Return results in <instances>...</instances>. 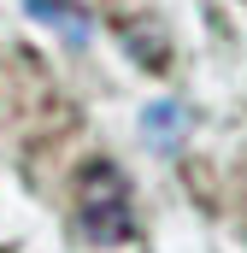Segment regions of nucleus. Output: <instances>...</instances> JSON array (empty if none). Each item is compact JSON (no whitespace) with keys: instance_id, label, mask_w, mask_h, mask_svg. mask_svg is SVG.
<instances>
[{"instance_id":"obj_1","label":"nucleus","mask_w":247,"mask_h":253,"mask_svg":"<svg viewBox=\"0 0 247 253\" xmlns=\"http://www.w3.org/2000/svg\"><path fill=\"white\" fill-rule=\"evenodd\" d=\"M77 212H82V236L88 242H100V248L129 242L135 206H129V183H124V171L112 159L82 165V177H77Z\"/></svg>"},{"instance_id":"obj_2","label":"nucleus","mask_w":247,"mask_h":253,"mask_svg":"<svg viewBox=\"0 0 247 253\" xmlns=\"http://www.w3.org/2000/svg\"><path fill=\"white\" fill-rule=\"evenodd\" d=\"M30 12H36V18H47L65 42H88V36H94V18H88L77 0H30Z\"/></svg>"},{"instance_id":"obj_3","label":"nucleus","mask_w":247,"mask_h":253,"mask_svg":"<svg viewBox=\"0 0 247 253\" xmlns=\"http://www.w3.org/2000/svg\"><path fill=\"white\" fill-rule=\"evenodd\" d=\"M177 118H183L177 106H153V112H147V141H153V147H171V124H177Z\"/></svg>"}]
</instances>
